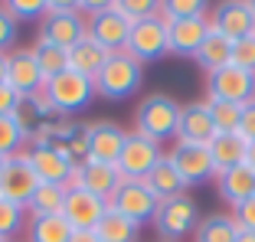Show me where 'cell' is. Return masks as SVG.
Returning <instances> with one entry per match:
<instances>
[{"label": "cell", "mask_w": 255, "mask_h": 242, "mask_svg": "<svg viewBox=\"0 0 255 242\" xmlns=\"http://www.w3.org/2000/svg\"><path fill=\"white\" fill-rule=\"evenodd\" d=\"M0 242H3V239H0Z\"/></svg>", "instance_id": "52"}, {"label": "cell", "mask_w": 255, "mask_h": 242, "mask_svg": "<svg viewBox=\"0 0 255 242\" xmlns=\"http://www.w3.org/2000/svg\"><path fill=\"white\" fill-rule=\"evenodd\" d=\"M144 183L154 190V197H157V200H170V197H180V193H187V183H183L180 170L173 167V160L167 157V154L157 160V164H154V170L144 177Z\"/></svg>", "instance_id": "24"}, {"label": "cell", "mask_w": 255, "mask_h": 242, "mask_svg": "<svg viewBox=\"0 0 255 242\" xmlns=\"http://www.w3.org/2000/svg\"><path fill=\"white\" fill-rule=\"evenodd\" d=\"M249 7H252V13H255V0H249Z\"/></svg>", "instance_id": "50"}, {"label": "cell", "mask_w": 255, "mask_h": 242, "mask_svg": "<svg viewBox=\"0 0 255 242\" xmlns=\"http://www.w3.org/2000/svg\"><path fill=\"white\" fill-rule=\"evenodd\" d=\"M7 85L20 99H26V95H33L46 85L43 69L33 56V46H16V49L7 53Z\"/></svg>", "instance_id": "12"}, {"label": "cell", "mask_w": 255, "mask_h": 242, "mask_svg": "<svg viewBox=\"0 0 255 242\" xmlns=\"http://www.w3.org/2000/svg\"><path fill=\"white\" fill-rule=\"evenodd\" d=\"M69 187L62 183H39L33 190V197L26 200V216H49V213H62Z\"/></svg>", "instance_id": "29"}, {"label": "cell", "mask_w": 255, "mask_h": 242, "mask_svg": "<svg viewBox=\"0 0 255 242\" xmlns=\"http://www.w3.org/2000/svg\"><path fill=\"white\" fill-rule=\"evenodd\" d=\"M128 131L115 121H92L89 124V154L85 157L102 160V164H118L121 147H125Z\"/></svg>", "instance_id": "19"}, {"label": "cell", "mask_w": 255, "mask_h": 242, "mask_svg": "<svg viewBox=\"0 0 255 242\" xmlns=\"http://www.w3.org/2000/svg\"><path fill=\"white\" fill-rule=\"evenodd\" d=\"M36 187H39V177L30 167L26 154H16V157H10L7 164H3V170H0V200L26 206V200L33 197Z\"/></svg>", "instance_id": "13"}, {"label": "cell", "mask_w": 255, "mask_h": 242, "mask_svg": "<svg viewBox=\"0 0 255 242\" xmlns=\"http://www.w3.org/2000/svg\"><path fill=\"white\" fill-rule=\"evenodd\" d=\"M7 160H10V157H3V154H0V170H3V164H7Z\"/></svg>", "instance_id": "49"}, {"label": "cell", "mask_w": 255, "mask_h": 242, "mask_svg": "<svg viewBox=\"0 0 255 242\" xmlns=\"http://www.w3.org/2000/svg\"><path fill=\"white\" fill-rule=\"evenodd\" d=\"M23 229H26V206L0 200V239L10 242L16 233H23Z\"/></svg>", "instance_id": "33"}, {"label": "cell", "mask_w": 255, "mask_h": 242, "mask_svg": "<svg viewBox=\"0 0 255 242\" xmlns=\"http://www.w3.org/2000/svg\"><path fill=\"white\" fill-rule=\"evenodd\" d=\"M115 10L125 13L128 20H147V16L160 13V0H115Z\"/></svg>", "instance_id": "37"}, {"label": "cell", "mask_w": 255, "mask_h": 242, "mask_svg": "<svg viewBox=\"0 0 255 242\" xmlns=\"http://www.w3.org/2000/svg\"><path fill=\"white\" fill-rule=\"evenodd\" d=\"M213 137H216V128H213V118H210V105L206 102H187V105H180V121H177V137L173 141L210 144Z\"/></svg>", "instance_id": "18"}, {"label": "cell", "mask_w": 255, "mask_h": 242, "mask_svg": "<svg viewBox=\"0 0 255 242\" xmlns=\"http://www.w3.org/2000/svg\"><path fill=\"white\" fill-rule=\"evenodd\" d=\"M16 105H20V95L3 82V85H0V118H3V115H13Z\"/></svg>", "instance_id": "42"}, {"label": "cell", "mask_w": 255, "mask_h": 242, "mask_svg": "<svg viewBox=\"0 0 255 242\" xmlns=\"http://www.w3.org/2000/svg\"><path fill=\"white\" fill-rule=\"evenodd\" d=\"M206 105H210V118H213V128H216V134H236L242 105L219 102V99H206Z\"/></svg>", "instance_id": "32"}, {"label": "cell", "mask_w": 255, "mask_h": 242, "mask_svg": "<svg viewBox=\"0 0 255 242\" xmlns=\"http://www.w3.org/2000/svg\"><path fill=\"white\" fill-rule=\"evenodd\" d=\"M236 242H255V233H249V229H239V233H236Z\"/></svg>", "instance_id": "47"}, {"label": "cell", "mask_w": 255, "mask_h": 242, "mask_svg": "<svg viewBox=\"0 0 255 242\" xmlns=\"http://www.w3.org/2000/svg\"><path fill=\"white\" fill-rule=\"evenodd\" d=\"M23 154H26L30 167L36 170L39 183H62V187L72 183L79 160L72 157V151L66 144H26Z\"/></svg>", "instance_id": "5"}, {"label": "cell", "mask_w": 255, "mask_h": 242, "mask_svg": "<svg viewBox=\"0 0 255 242\" xmlns=\"http://www.w3.org/2000/svg\"><path fill=\"white\" fill-rule=\"evenodd\" d=\"M108 213V200L95 197L82 187H69L66 203H62V216L72 229H95L102 223V216Z\"/></svg>", "instance_id": "16"}, {"label": "cell", "mask_w": 255, "mask_h": 242, "mask_svg": "<svg viewBox=\"0 0 255 242\" xmlns=\"http://www.w3.org/2000/svg\"><path fill=\"white\" fill-rule=\"evenodd\" d=\"M69 187H82L102 200H112V193L121 187V174H118L115 164H102V160L85 157V160L75 164V177H72Z\"/></svg>", "instance_id": "17"}, {"label": "cell", "mask_w": 255, "mask_h": 242, "mask_svg": "<svg viewBox=\"0 0 255 242\" xmlns=\"http://www.w3.org/2000/svg\"><path fill=\"white\" fill-rule=\"evenodd\" d=\"M160 242H167V239H160Z\"/></svg>", "instance_id": "51"}, {"label": "cell", "mask_w": 255, "mask_h": 242, "mask_svg": "<svg viewBox=\"0 0 255 242\" xmlns=\"http://www.w3.org/2000/svg\"><path fill=\"white\" fill-rule=\"evenodd\" d=\"M236 233H239V223L233 220V213H210L200 220L193 242H236Z\"/></svg>", "instance_id": "28"}, {"label": "cell", "mask_w": 255, "mask_h": 242, "mask_svg": "<svg viewBox=\"0 0 255 242\" xmlns=\"http://www.w3.org/2000/svg\"><path fill=\"white\" fill-rule=\"evenodd\" d=\"M206 99L233 102V105H246L255 99V72H246L239 66H226L219 72L206 76Z\"/></svg>", "instance_id": "9"}, {"label": "cell", "mask_w": 255, "mask_h": 242, "mask_svg": "<svg viewBox=\"0 0 255 242\" xmlns=\"http://www.w3.org/2000/svg\"><path fill=\"white\" fill-rule=\"evenodd\" d=\"M49 115H53V102H49L46 89H39V92H33V95H26V99H20V105H16V112H13V121L20 124L23 134H26V144L33 141V134L39 131V124H43Z\"/></svg>", "instance_id": "22"}, {"label": "cell", "mask_w": 255, "mask_h": 242, "mask_svg": "<svg viewBox=\"0 0 255 242\" xmlns=\"http://www.w3.org/2000/svg\"><path fill=\"white\" fill-rule=\"evenodd\" d=\"M137 223L128 220V216H121V213H115L112 206H108V213L102 216V223L95 226V236L102 242H134L137 239Z\"/></svg>", "instance_id": "30"}, {"label": "cell", "mask_w": 255, "mask_h": 242, "mask_svg": "<svg viewBox=\"0 0 255 242\" xmlns=\"http://www.w3.org/2000/svg\"><path fill=\"white\" fill-rule=\"evenodd\" d=\"M200 206H196L193 197L180 193V197H170V200H160L157 213H154V229H157L160 239L167 242H180L187 236L196 233L200 226Z\"/></svg>", "instance_id": "3"}, {"label": "cell", "mask_w": 255, "mask_h": 242, "mask_svg": "<svg viewBox=\"0 0 255 242\" xmlns=\"http://www.w3.org/2000/svg\"><path fill=\"white\" fill-rule=\"evenodd\" d=\"M216 190H219V200L236 210L249 197H255V170H249L246 164L233 167V170H226V174L216 177Z\"/></svg>", "instance_id": "21"}, {"label": "cell", "mask_w": 255, "mask_h": 242, "mask_svg": "<svg viewBox=\"0 0 255 242\" xmlns=\"http://www.w3.org/2000/svg\"><path fill=\"white\" fill-rule=\"evenodd\" d=\"M16 39H20V23L0 7V53H10L16 49Z\"/></svg>", "instance_id": "39"}, {"label": "cell", "mask_w": 255, "mask_h": 242, "mask_svg": "<svg viewBox=\"0 0 255 242\" xmlns=\"http://www.w3.org/2000/svg\"><path fill=\"white\" fill-rule=\"evenodd\" d=\"M108 206H112L115 213H121V216L134 220L137 226H141V223L154 220V213H157L160 200L154 197V190H150L144 180H121V187L112 193Z\"/></svg>", "instance_id": "8"}, {"label": "cell", "mask_w": 255, "mask_h": 242, "mask_svg": "<svg viewBox=\"0 0 255 242\" xmlns=\"http://www.w3.org/2000/svg\"><path fill=\"white\" fill-rule=\"evenodd\" d=\"M164 157L157 141L137 134V131H128L125 137V147H121V157H118V174L121 180H144V177L154 170V164Z\"/></svg>", "instance_id": "7"}, {"label": "cell", "mask_w": 255, "mask_h": 242, "mask_svg": "<svg viewBox=\"0 0 255 242\" xmlns=\"http://www.w3.org/2000/svg\"><path fill=\"white\" fill-rule=\"evenodd\" d=\"M43 89H46V95H49V102H53V112L69 115V118L85 112V108L92 105V99H95V82H92L89 76L72 72V69H66V72H59L56 79H49Z\"/></svg>", "instance_id": "4"}, {"label": "cell", "mask_w": 255, "mask_h": 242, "mask_svg": "<svg viewBox=\"0 0 255 242\" xmlns=\"http://www.w3.org/2000/svg\"><path fill=\"white\" fill-rule=\"evenodd\" d=\"M236 134H239L246 144L255 141V99L242 105V115H239V128H236Z\"/></svg>", "instance_id": "40"}, {"label": "cell", "mask_w": 255, "mask_h": 242, "mask_svg": "<svg viewBox=\"0 0 255 242\" xmlns=\"http://www.w3.org/2000/svg\"><path fill=\"white\" fill-rule=\"evenodd\" d=\"M108 56H112V53H105V49H102L92 36H82L75 46H69V69L79 72V76L95 79L98 69L108 62Z\"/></svg>", "instance_id": "25"}, {"label": "cell", "mask_w": 255, "mask_h": 242, "mask_svg": "<svg viewBox=\"0 0 255 242\" xmlns=\"http://www.w3.org/2000/svg\"><path fill=\"white\" fill-rule=\"evenodd\" d=\"M0 7L16 23H30V20H43L46 16V0H0Z\"/></svg>", "instance_id": "36"}, {"label": "cell", "mask_w": 255, "mask_h": 242, "mask_svg": "<svg viewBox=\"0 0 255 242\" xmlns=\"http://www.w3.org/2000/svg\"><path fill=\"white\" fill-rule=\"evenodd\" d=\"M167 157H170L173 167L180 170V177H183L187 187H200V183H206V180H216V170H213V160H210L206 144H183V141H177Z\"/></svg>", "instance_id": "15"}, {"label": "cell", "mask_w": 255, "mask_h": 242, "mask_svg": "<svg viewBox=\"0 0 255 242\" xmlns=\"http://www.w3.org/2000/svg\"><path fill=\"white\" fill-rule=\"evenodd\" d=\"M177 121H180V105L164 92L144 95L134 108V131L157 144L177 137Z\"/></svg>", "instance_id": "2"}, {"label": "cell", "mask_w": 255, "mask_h": 242, "mask_svg": "<svg viewBox=\"0 0 255 242\" xmlns=\"http://www.w3.org/2000/svg\"><path fill=\"white\" fill-rule=\"evenodd\" d=\"M82 36H85V16L79 10H72V13H46L39 20V39H46V43L69 49Z\"/></svg>", "instance_id": "20"}, {"label": "cell", "mask_w": 255, "mask_h": 242, "mask_svg": "<svg viewBox=\"0 0 255 242\" xmlns=\"http://www.w3.org/2000/svg\"><path fill=\"white\" fill-rule=\"evenodd\" d=\"M206 20H210L213 33L233 39V43L255 33V13L249 7V0H219L216 7L206 13Z\"/></svg>", "instance_id": "10"}, {"label": "cell", "mask_w": 255, "mask_h": 242, "mask_svg": "<svg viewBox=\"0 0 255 242\" xmlns=\"http://www.w3.org/2000/svg\"><path fill=\"white\" fill-rule=\"evenodd\" d=\"M246 147L249 144L242 141L239 134H216L210 144H206V151H210V160H213V170L226 174V170H233V167L246 164Z\"/></svg>", "instance_id": "23"}, {"label": "cell", "mask_w": 255, "mask_h": 242, "mask_svg": "<svg viewBox=\"0 0 255 242\" xmlns=\"http://www.w3.org/2000/svg\"><path fill=\"white\" fill-rule=\"evenodd\" d=\"M69 242H102V239L95 236V229H72Z\"/></svg>", "instance_id": "45"}, {"label": "cell", "mask_w": 255, "mask_h": 242, "mask_svg": "<svg viewBox=\"0 0 255 242\" xmlns=\"http://www.w3.org/2000/svg\"><path fill=\"white\" fill-rule=\"evenodd\" d=\"M246 167H249V170H255V141L246 147Z\"/></svg>", "instance_id": "46"}, {"label": "cell", "mask_w": 255, "mask_h": 242, "mask_svg": "<svg viewBox=\"0 0 255 242\" xmlns=\"http://www.w3.org/2000/svg\"><path fill=\"white\" fill-rule=\"evenodd\" d=\"M229 66H239V69H246V72H255V33L233 43V62H229Z\"/></svg>", "instance_id": "38"}, {"label": "cell", "mask_w": 255, "mask_h": 242, "mask_svg": "<svg viewBox=\"0 0 255 242\" xmlns=\"http://www.w3.org/2000/svg\"><path fill=\"white\" fill-rule=\"evenodd\" d=\"M128 33H131V20L115 7L95 16H85V36H92L105 53H121L128 46Z\"/></svg>", "instance_id": "14"}, {"label": "cell", "mask_w": 255, "mask_h": 242, "mask_svg": "<svg viewBox=\"0 0 255 242\" xmlns=\"http://www.w3.org/2000/svg\"><path fill=\"white\" fill-rule=\"evenodd\" d=\"M193 62L210 76V72H219V69H226L229 62H233V39L219 36V33H210L206 36V43L200 46V53L193 56Z\"/></svg>", "instance_id": "27"}, {"label": "cell", "mask_w": 255, "mask_h": 242, "mask_svg": "<svg viewBox=\"0 0 255 242\" xmlns=\"http://www.w3.org/2000/svg\"><path fill=\"white\" fill-rule=\"evenodd\" d=\"M69 236H72V226L62 213L26 216V242H69Z\"/></svg>", "instance_id": "26"}, {"label": "cell", "mask_w": 255, "mask_h": 242, "mask_svg": "<svg viewBox=\"0 0 255 242\" xmlns=\"http://www.w3.org/2000/svg\"><path fill=\"white\" fill-rule=\"evenodd\" d=\"M210 33L213 30H210V20H206V16L167 20V53L177 56V59H193Z\"/></svg>", "instance_id": "11"}, {"label": "cell", "mask_w": 255, "mask_h": 242, "mask_svg": "<svg viewBox=\"0 0 255 242\" xmlns=\"http://www.w3.org/2000/svg\"><path fill=\"white\" fill-rule=\"evenodd\" d=\"M112 7H115V0H79V13H89V16L112 10Z\"/></svg>", "instance_id": "43"}, {"label": "cell", "mask_w": 255, "mask_h": 242, "mask_svg": "<svg viewBox=\"0 0 255 242\" xmlns=\"http://www.w3.org/2000/svg\"><path fill=\"white\" fill-rule=\"evenodd\" d=\"M26 147V134L20 131V124L13 121V115H3L0 118V154L3 157H16Z\"/></svg>", "instance_id": "35"}, {"label": "cell", "mask_w": 255, "mask_h": 242, "mask_svg": "<svg viewBox=\"0 0 255 242\" xmlns=\"http://www.w3.org/2000/svg\"><path fill=\"white\" fill-rule=\"evenodd\" d=\"M7 82V53H0V85Z\"/></svg>", "instance_id": "48"}, {"label": "cell", "mask_w": 255, "mask_h": 242, "mask_svg": "<svg viewBox=\"0 0 255 242\" xmlns=\"http://www.w3.org/2000/svg\"><path fill=\"white\" fill-rule=\"evenodd\" d=\"M79 10V0H46V13H72Z\"/></svg>", "instance_id": "44"}, {"label": "cell", "mask_w": 255, "mask_h": 242, "mask_svg": "<svg viewBox=\"0 0 255 242\" xmlns=\"http://www.w3.org/2000/svg\"><path fill=\"white\" fill-rule=\"evenodd\" d=\"M33 56H36L39 69H43L46 82L69 69V49H66V46H56V43H46V39H36V43H33Z\"/></svg>", "instance_id": "31"}, {"label": "cell", "mask_w": 255, "mask_h": 242, "mask_svg": "<svg viewBox=\"0 0 255 242\" xmlns=\"http://www.w3.org/2000/svg\"><path fill=\"white\" fill-rule=\"evenodd\" d=\"M92 82H95V95H102V99H108V102L131 99L144 85V66L134 56H128L125 49H121V53L108 56V62L98 69V76L92 79Z\"/></svg>", "instance_id": "1"}, {"label": "cell", "mask_w": 255, "mask_h": 242, "mask_svg": "<svg viewBox=\"0 0 255 242\" xmlns=\"http://www.w3.org/2000/svg\"><path fill=\"white\" fill-rule=\"evenodd\" d=\"M210 0H160V16L164 20H187V16H206Z\"/></svg>", "instance_id": "34"}, {"label": "cell", "mask_w": 255, "mask_h": 242, "mask_svg": "<svg viewBox=\"0 0 255 242\" xmlns=\"http://www.w3.org/2000/svg\"><path fill=\"white\" fill-rule=\"evenodd\" d=\"M125 53L134 56L141 66L170 56V53H167V20L160 13L147 16V20H134V23H131V33H128Z\"/></svg>", "instance_id": "6"}, {"label": "cell", "mask_w": 255, "mask_h": 242, "mask_svg": "<svg viewBox=\"0 0 255 242\" xmlns=\"http://www.w3.org/2000/svg\"><path fill=\"white\" fill-rule=\"evenodd\" d=\"M233 220L239 223V229L255 233V197H249L242 206H236V210H233Z\"/></svg>", "instance_id": "41"}]
</instances>
